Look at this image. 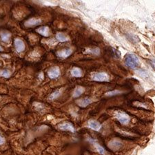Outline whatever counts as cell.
Here are the masks:
<instances>
[{
    "label": "cell",
    "mask_w": 155,
    "mask_h": 155,
    "mask_svg": "<svg viewBox=\"0 0 155 155\" xmlns=\"http://www.w3.org/2000/svg\"><path fill=\"white\" fill-rule=\"evenodd\" d=\"M126 65L131 69H136L140 65L139 59L134 54H128L125 57Z\"/></svg>",
    "instance_id": "obj_1"
},
{
    "label": "cell",
    "mask_w": 155,
    "mask_h": 155,
    "mask_svg": "<svg viewBox=\"0 0 155 155\" xmlns=\"http://www.w3.org/2000/svg\"><path fill=\"white\" fill-rule=\"evenodd\" d=\"M92 79L96 82H108L109 77L106 73H95L92 77Z\"/></svg>",
    "instance_id": "obj_2"
},
{
    "label": "cell",
    "mask_w": 155,
    "mask_h": 155,
    "mask_svg": "<svg viewBox=\"0 0 155 155\" xmlns=\"http://www.w3.org/2000/svg\"><path fill=\"white\" fill-rule=\"evenodd\" d=\"M14 44H15L16 51L18 53H20V52H22L25 51L26 46L24 42L22 41V39H20V38H16L15 42H14Z\"/></svg>",
    "instance_id": "obj_3"
},
{
    "label": "cell",
    "mask_w": 155,
    "mask_h": 155,
    "mask_svg": "<svg viewBox=\"0 0 155 155\" xmlns=\"http://www.w3.org/2000/svg\"><path fill=\"white\" fill-rule=\"evenodd\" d=\"M116 118L121 124H124V125L128 124L130 122V116H128V114H126V113H116Z\"/></svg>",
    "instance_id": "obj_4"
},
{
    "label": "cell",
    "mask_w": 155,
    "mask_h": 155,
    "mask_svg": "<svg viewBox=\"0 0 155 155\" xmlns=\"http://www.w3.org/2000/svg\"><path fill=\"white\" fill-rule=\"evenodd\" d=\"M48 75L51 79H56L60 75V70L58 66H54L48 71Z\"/></svg>",
    "instance_id": "obj_5"
},
{
    "label": "cell",
    "mask_w": 155,
    "mask_h": 155,
    "mask_svg": "<svg viewBox=\"0 0 155 155\" xmlns=\"http://www.w3.org/2000/svg\"><path fill=\"white\" fill-rule=\"evenodd\" d=\"M42 23V20L39 18H30L24 22V26L26 27L30 28L34 27L35 26H37Z\"/></svg>",
    "instance_id": "obj_6"
},
{
    "label": "cell",
    "mask_w": 155,
    "mask_h": 155,
    "mask_svg": "<svg viewBox=\"0 0 155 155\" xmlns=\"http://www.w3.org/2000/svg\"><path fill=\"white\" fill-rule=\"evenodd\" d=\"M88 141H89L90 143H91V144L94 145L97 151L99 152V154H101L102 155H108V152H106V150H105L103 147L101 146L96 141L93 139H90V138H88Z\"/></svg>",
    "instance_id": "obj_7"
},
{
    "label": "cell",
    "mask_w": 155,
    "mask_h": 155,
    "mask_svg": "<svg viewBox=\"0 0 155 155\" xmlns=\"http://www.w3.org/2000/svg\"><path fill=\"white\" fill-rule=\"evenodd\" d=\"M121 146H122V144L117 139H113L108 144L109 148H110L112 150H114V151L119 150Z\"/></svg>",
    "instance_id": "obj_8"
},
{
    "label": "cell",
    "mask_w": 155,
    "mask_h": 155,
    "mask_svg": "<svg viewBox=\"0 0 155 155\" xmlns=\"http://www.w3.org/2000/svg\"><path fill=\"white\" fill-rule=\"evenodd\" d=\"M58 128L61 130L63 131H70L72 132H75V129L74 128V126L72 125V123L70 122H65L60 124V125L58 126Z\"/></svg>",
    "instance_id": "obj_9"
},
{
    "label": "cell",
    "mask_w": 155,
    "mask_h": 155,
    "mask_svg": "<svg viewBox=\"0 0 155 155\" xmlns=\"http://www.w3.org/2000/svg\"><path fill=\"white\" fill-rule=\"evenodd\" d=\"M73 53V50L71 48H65L63 50H61V51H57V56L60 58L66 59L71 54Z\"/></svg>",
    "instance_id": "obj_10"
},
{
    "label": "cell",
    "mask_w": 155,
    "mask_h": 155,
    "mask_svg": "<svg viewBox=\"0 0 155 155\" xmlns=\"http://www.w3.org/2000/svg\"><path fill=\"white\" fill-rule=\"evenodd\" d=\"M11 37V33L8 30H1L0 32V38H1L2 41L5 42V43H8L10 42Z\"/></svg>",
    "instance_id": "obj_11"
},
{
    "label": "cell",
    "mask_w": 155,
    "mask_h": 155,
    "mask_svg": "<svg viewBox=\"0 0 155 155\" xmlns=\"http://www.w3.org/2000/svg\"><path fill=\"white\" fill-rule=\"evenodd\" d=\"M88 127L95 131H99L101 128V125L98 121L95 120H90L88 121Z\"/></svg>",
    "instance_id": "obj_12"
},
{
    "label": "cell",
    "mask_w": 155,
    "mask_h": 155,
    "mask_svg": "<svg viewBox=\"0 0 155 155\" xmlns=\"http://www.w3.org/2000/svg\"><path fill=\"white\" fill-rule=\"evenodd\" d=\"M36 32L39 33L44 37H48L49 36V28L48 26H41L39 28L36 29Z\"/></svg>",
    "instance_id": "obj_13"
},
{
    "label": "cell",
    "mask_w": 155,
    "mask_h": 155,
    "mask_svg": "<svg viewBox=\"0 0 155 155\" xmlns=\"http://www.w3.org/2000/svg\"><path fill=\"white\" fill-rule=\"evenodd\" d=\"M92 103L91 99L89 98H83L82 99L78 100L77 101V104L79 106L82 107V108H85V107L88 106V105Z\"/></svg>",
    "instance_id": "obj_14"
},
{
    "label": "cell",
    "mask_w": 155,
    "mask_h": 155,
    "mask_svg": "<svg viewBox=\"0 0 155 155\" xmlns=\"http://www.w3.org/2000/svg\"><path fill=\"white\" fill-rule=\"evenodd\" d=\"M71 75L74 77H81L82 76V71L80 68L75 67L71 70Z\"/></svg>",
    "instance_id": "obj_15"
},
{
    "label": "cell",
    "mask_w": 155,
    "mask_h": 155,
    "mask_svg": "<svg viewBox=\"0 0 155 155\" xmlns=\"http://www.w3.org/2000/svg\"><path fill=\"white\" fill-rule=\"evenodd\" d=\"M56 38L60 42H65L69 41V38L63 33H57L56 35Z\"/></svg>",
    "instance_id": "obj_16"
},
{
    "label": "cell",
    "mask_w": 155,
    "mask_h": 155,
    "mask_svg": "<svg viewBox=\"0 0 155 155\" xmlns=\"http://www.w3.org/2000/svg\"><path fill=\"white\" fill-rule=\"evenodd\" d=\"M83 92H84V88H83L82 86H77L75 88V90H74L73 97H75V98L80 97L81 95L83 94Z\"/></svg>",
    "instance_id": "obj_17"
},
{
    "label": "cell",
    "mask_w": 155,
    "mask_h": 155,
    "mask_svg": "<svg viewBox=\"0 0 155 155\" xmlns=\"http://www.w3.org/2000/svg\"><path fill=\"white\" fill-rule=\"evenodd\" d=\"M61 92H62V90H61V89H59V90H56V91L52 92V94L50 95L49 99L50 100H54V99H57L59 96H60Z\"/></svg>",
    "instance_id": "obj_18"
},
{
    "label": "cell",
    "mask_w": 155,
    "mask_h": 155,
    "mask_svg": "<svg viewBox=\"0 0 155 155\" xmlns=\"http://www.w3.org/2000/svg\"><path fill=\"white\" fill-rule=\"evenodd\" d=\"M11 73L10 70H7V69H3V70H0V77L8 79L11 77Z\"/></svg>",
    "instance_id": "obj_19"
},
{
    "label": "cell",
    "mask_w": 155,
    "mask_h": 155,
    "mask_svg": "<svg viewBox=\"0 0 155 155\" xmlns=\"http://www.w3.org/2000/svg\"><path fill=\"white\" fill-rule=\"evenodd\" d=\"M88 53H91L92 54H95V55H99L100 54V50L98 48H96L94 49H88Z\"/></svg>",
    "instance_id": "obj_20"
},
{
    "label": "cell",
    "mask_w": 155,
    "mask_h": 155,
    "mask_svg": "<svg viewBox=\"0 0 155 155\" xmlns=\"http://www.w3.org/2000/svg\"><path fill=\"white\" fill-rule=\"evenodd\" d=\"M121 91H119V90H113V91H110L106 93V96H109V97H112V96H114V95H117L119 94H121Z\"/></svg>",
    "instance_id": "obj_21"
},
{
    "label": "cell",
    "mask_w": 155,
    "mask_h": 155,
    "mask_svg": "<svg viewBox=\"0 0 155 155\" xmlns=\"http://www.w3.org/2000/svg\"><path fill=\"white\" fill-rule=\"evenodd\" d=\"M138 73H139V75L141 76V77L145 78L147 76V73H145V71L144 70H140L138 71Z\"/></svg>",
    "instance_id": "obj_22"
},
{
    "label": "cell",
    "mask_w": 155,
    "mask_h": 155,
    "mask_svg": "<svg viewBox=\"0 0 155 155\" xmlns=\"http://www.w3.org/2000/svg\"><path fill=\"white\" fill-rule=\"evenodd\" d=\"M4 143H5V139H4V137H2L1 134H0V145H3Z\"/></svg>",
    "instance_id": "obj_23"
},
{
    "label": "cell",
    "mask_w": 155,
    "mask_h": 155,
    "mask_svg": "<svg viewBox=\"0 0 155 155\" xmlns=\"http://www.w3.org/2000/svg\"><path fill=\"white\" fill-rule=\"evenodd\" d=\"M113 51H114V54H115V55H116V57H120L121 53H120V52H119L117 51V50H115V49H114V48H113Z\"/></svg>",
    "instance_id": "obj_24"
},
{
    "label": "cell",
    "mask_w": 155,
    "mask_h": 155,
    "mask_svg": "<svg viewBox=\"0 0 155 155\" xmlns=\"http://www.w3.org/2000/svg\"><path fill=\"white\" fill-rule=\"evenodd\" d=\"M150 64H151L152 68H153L155 70V59H152V60H150Z\"/></svg>",
    "instance_id": "obj_25"
},
{
    "label": "cell",
    "mask_w": 155,
    "mask_h": 155,
    "mask_svg": "<svg viewBox=\"0 0 155 155\" xmlns=\"http://www.w3.org/2000/svg\"><path fill=\"white\" fill-rule=\"evenodd\" d=\"M39 77H40V78H41V79H43V73H40V75H39Z\"/></svg>",
    "instance_id": "obj_26"
},
{
    "label": "cell",
    "mask_w": 155,
    "mask_h": 155,
    "mask_svg": "<svg viewBox=\"0 0 155 155\" xmlns=\"http://www.w3.org/2000/svg\"><path fill=\"white\" fill-rule=\"evenodd\" d=\"M0 51H3V48L1 46H0Z\"/></svg>",
    "instance_id": "obj_27"
}]
</instances>
